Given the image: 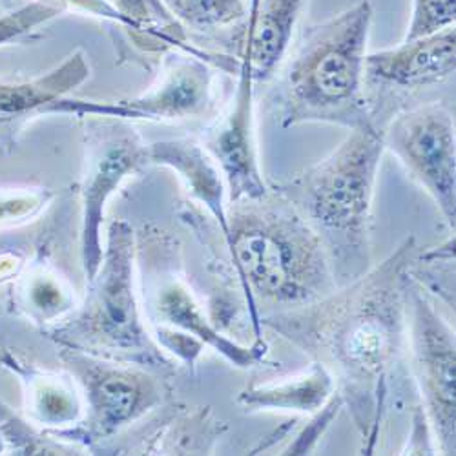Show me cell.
Masks as SVG:
<instances>
[{
    "mask_svg": "<svg viewBox=\"0 0 456 456\" xmlns=\"http://www.w3.org/2000/svg\"><path fill=\"white\" fill-rule=\"evenodd\" d=\"M416 259L414 238L363 276L323 299L261 316L296 347L322 362L349 405L365 451L370 452L384 418L389 376L407 344L405 285Z\"/></svg>",
    "mask_w": 456,
    "mask_h": 456,
    "instance_id": "obj_1",
    "label": "cell"
},
{
    "mask_svg": "<svg viewBox=\"0 0 456 456\" xmlns=\"http://www.w3.org/2000/svg\"><path fill=\"white\" fill-rule=\"evenodd\" d=\"M226 207L224 248L247 297L254 339H261L257 299L281 311L311 305L338 289L318 234L276 190Z\"/></svg>",
    "mask_w": 456,
    "mask_h": 456,
    "instance_id": "obj_2",
    "label": "cell"
},
{
    "mask_svg": "<svg viewBox=\"0 0 456 456\" xmlns=\"http://www.w3.org/2000/svg\"><path fill=\"white\" fill-rule=\"evenodd\" d=\"M386 151L374 123L349 130L330 154L276 186L322 240L338 287L370 269L374 186Z\"/></svg>",
    "mask_w": 456,
    "mask_h": 456,
    "instance_id": "obj_3",
    "label": "cell"
},
{
    "mask_svg": "<svg viewBox=\"0 0 456 456\" xmlns=\"http://www.w3.org/2000/svg\"><path fill=\"white\" fill-rule=\"evenodd\" d=\"M372 6L360 0L307 29L289 64L281 126L305 123L354 130L374 123L363 94Z\"/></svg>",
    "mask_w": 456,
    "mask_h": 456,
    "instance_id": "obj_4",
    "label": "cell"
},
{
    "mask_svg": "<svg viewBox=\"0 0 456 456\" xmlns=\"http://www.w3.org/2000/svg\"><path fill=\"white\" fill-rule=\"evenodd\" d=\"M88 305L73 325V344L95 346L139 360H156L158 353L139 320L134 294V236L128 224L113 223L101 257Z\"/></svg>",
    "mask_w": 456,
    "mask_h": 456,
    "instance_id": "obj_5",
    "label": "cell"
},
{
    "mask_svg": "<svg viewBox=\"0 0 456 456\" xmlns=\"http://www.w3.org/2000/svg\"><path fill=\"white\" fill-rule=\"evenodd\" d=\"M407 344L412 374L431 435L442 454L456 452V344L454 330L426 289L407 278Z\"/></svg>",
    "mask_w": 456,
    "mask_h": 456,
    "instance_id": "obj_6",
    "label": "cell"
},
{
    "mask_svg": "<svg viewBox=\"0 0 456 456\" xmlns=\"http://www.w3.org/2000/svg\"><path fill=\"white\" fill-rule=\"evenodd\" d=\"M386 150L420 184L451 234L456 224V139L452 113L438 104L405 110L384 130Z\"/></svg>",
    "mask_w": 456,
    "mask_h": 456,
    "instance_id": "obj_7",
    "label": "cell"
},
{
    "mask_svg": "<svg viewBox=\"0 0 456 456\" xmlns=\"http://www.w3.org/2000/svg\"><path fill=\"white\" fill-rule=\"evenodd\" d=\"M238 85L224 116L208 137V151L217 163L228 192V203L259 200L271 192L265 184L254 121V79L245 64H238Z\"/></svg>",
    "mask_w": 456,
    "mask_h": 456,
    "instance_id": "obj_8",
    "label": "cell"
},
{
    "mask_svg": "<svg viewBox=\"0 0 456 456\" xmlns=\"http://www.w3.org/2000/svg\"><path fill=\"white\" fill-rule=\"evenodd\" d=\"M144 156L146 151L137 139L126 132L104 135L94 150L83 190V256L88 280L95 276L102 257L99 228L104 203L121 181L141 165Z\"/></svg>",
    "mask_w": 456,
    "mask_h": 456,
    "instance_id": "obj_9",
    "label": "cell"
},
{
    "mask_svg": "<svg viewBox=\"0 0 456 456\" xmlns=\"http://www.w3.org/2000/svg\"><path fill=\"white\" fill-rule=\"evenodd\" d=\"M454 26L365 55L369 81L400 90L438 85L454 73Z\"/></svg>",
    "mask_w": 456,
    "mask_h": 456,
    "instance_id": "obj_10",
    "label": "cell"
},
{
    "mask_svg": "<svg viewBox=\"0 0 456 456\" xmlns=\"http://www.w3.org/2000/svg\"><path fill=\"white\" fill-rule=\"evenodd\" d=\"M71 363L83 378L92 428L99 435L118 431L158 400L154 384L144 374L77 354H73Z\"/></svg>",
    "mask_w": 456,
    "mask_h": 456,
    "instance_id": "obj_11",
    "label": "cell"
},
{
    "mask_svg": "<svg viewBox=\"0 0 456 456\" xmlns=\"http://www.w3.org/2000/svg\"><path fill=\"white\" fill-rule=\"evenodd\" d=\"M212 101V73L205 64L177 66L159 90L113 110L119 116L190 118L203 113Z\"/></svg>",
    "mask_w": 456,
    "mask_h": 456,
    "instance_id": "obj_12",
    "label": "cell"
},
{
    "mask_svg": "<svg viewBox=\"0 0 456 456\" xmlns=\"http://www.w3.org/2000/svg\"><path fill=\"white\" fill-rule=\"evenodd\" d=\"M338 391L334 374L318 360L297 376L269 384H254L238 395L247 411H290L314 414Z\"/></svg>",
    "mask_w": 456,
    "mask_h": 456,
    "instance_id": "obj_13",
    "label": "cell"
},
{
    "mask_svg": "<svg viewBox=\"0 0 456 456\" xmlns=\"http://www.w3.org/2000/svg\"><path fill=\"white\" fill-rule=\"evenodd\" d=\"M150 156L158 163L170 165L186 179L190 192L208 208V212L219 224L221 236H224L226 183L212 156H208L201 146L188 141L158 142L151 148Z\"/></svg>",
    "mask_w": 456,
    "mask_h": 456,
    "instance_id": "obj_14",
    "label": "cell"
},
{
    "mask_svg": "<svg viewBox=\"0 0 456 456\" xmlns=\"http://www.w3.org/2000/svg\"><path fill=\"white\" fill-rule=\"evenodd\" d=\"M456 0H414L412 15L403 41L420 39L454 26Z\"/></svg>",
    "mask_w": 456,
    "mask_h": 456,
    "instance_id": "obj_15",
    "label": "cell"
},
{
    "mask_svg": "<svg viewBox=\"0 0 456 456\" xmlns=\"http://www.w3.org/2000/svg\"><path fill=\"white\" fill-rule=\"evenodd\" d=\"M172 10L190 24L196 26H214L217 24L216 13L210 0H167Z\"/></svg>",
    "mask_w": 456,
    "mask_h": 456,
    "instance_id": "obj_16",
    "label": "cell"
},
{
    "mask_svg": "<svg viewBox=\"0 0 456 456\" xmlns=\"http://www.w3.org/2000/svg\"><path fill=\"white\" fill-rule=\"evenodd\" d=\"M217 24H228L245 15L243 0H210Z\"/></svg>",
    "mask_w": 456,
    "mask_h": 456,
    "instance_id": "obj_17",
    "label": "cell"
},
{
    "mask_svg": "<svg viewBox=\"0 0 456 456\" xmlns=\"http://www.w3.org/2000/svg\"><path fill=\"white\" fill-rule=\"evenodd\" d=\"M123 15L130 17V20H142L148 15V8L144 0H116Z\"/></svg>",
    "mask_w": 456,
    "mask_h": 456,
    "instance_id": "obj_18",
    "label": "cell"
}]
</instances>
